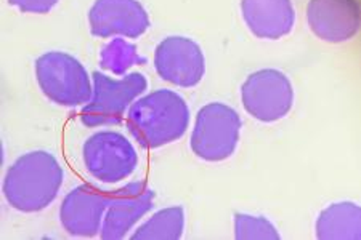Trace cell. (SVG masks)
<instances>
[{
  "label": "cell",
  "mask_w": 361,
  "mask_h": 240,
  "mask_svg": "<svg viewBox=\"0 0 361 240\" xmlns=\"http://www.w3.org/2000/svg\"><path fill=\"white\" fill-rule=\"evenodd\" d=\"M63 183V168L54 156L34 151L21 156L8 168L4 196L15 210L40 212L55 201Z\"/></svg>",
  "instance_id": "1"
},
{
  "label": "cell",
  "mask_w": 361,
  "mask_h": 240,
  "mask_svg": "<svg viewBox=\"0 0 361 240\" xmlns=\"http://www.w3.org/2000/svg\"><path fill=\"white\" fill-rule=\"evenodd\" d=\"M190 124L185 99L171 90H158L138 99L127 113V128L145 149H156L182 138Z\"/></svg>",
  "instance_id": "2"
},
{
  "label": "cell",
  "mask_w": 361,
  "mask_h": 240,
  "mask_svg": "<svg viewBox=\"0 0 361 240\" xmlns=\"http://www.w3.org/2000/svg\"><path fill=\"white\" fill-rule=\"evenodd\" d=\"M36 77L44 95L60 106L75 108L90 101L89 74L71 55L63 51L42 55L36 61Z\"/></svg>",
  "instance_id": "3"
},
{
  "label": "cell",
  "mask_w": 361,
  "mask_h": 240,
  "mask_svg": "<svg viewBox=\"0 0 361 240\" xmlns=\"http://www.w3.org/2000/svg\"><path fill=\"white\" fill-rule=\"evenodd\" d=\"M147 79L140 72L127 74L119 80L95 72L92 98L80 113V120L87 127L121 124L130 103L147 90Z\"/></svg>",
  "instance_id": "4"
},
{
  "label": "cell",
  "mask_w": 361,
  "mask_h": 240,
  "mask_svg": "<svg viewBox=\"0 0 361 240\" xmlns=\"http://www.w3.org/2000/svg\"><path fill=\"white\" fill-rule=\"evenodd\" d=\"M241 119L235 109L220 103L204 106L196 117L191 149L202 160L228 159L240 141Z\"/></svg>",
  "instance_id": "5"
},
{
  "label": "cell",
  "mask_w": 361,
  "mask_h": 240,
  "mask_svg": "<svg viewBox=\"0 0 361 240\" xmlns=\"http://www.w3.org/2000/svg\"><path fill=\"white\" fill-rule=\"evenodd\" d=\"M82 154L87 172L103 183H118L129 178L138 163L135 148L116 132L92 134L84 144Z\"/></svg>",
  "instance_id": "6"
},
{
  "label": "cell",
  "mask_w": 361,
  "mask_h": 240,
  "mask_svg": "<svg viewBox=\"0 0 361 240\" xmlns=\"http://www.w3.org/2000/svg\"><path fill=\"white\" fill-rule=\"evenodd\" d=\"M244 109L262 122L283 119L294 101V90L289 79L276 69H262L249 75L241 89Z\"/></svg>",
  "instance_id": "7"
},
{
  "label": "cell",
  "mask_w": 361,
  "mask_h": 240,
  "mask_svg": "<svg viewBox=\"0 0 361 240\" xmlns=\"http://www.w3.org/2000/svg\"><path fill=\"white\" fill-rule=\"evenodd\" d=\"M89 25L97 37L137 39L147 32L149 18L138 0H97L90 8Z\"/></svg>",
  "instance_id": "8"
},
{
  "label": "cell",
  "mask_w": 361,
  "mask_h": 240,
  "mask_svg": "<svg viewBox=\"0 0 361 240\" xmlns=\"http://www.w3.org/2000/svg\"><path fill=\"white\" fill-rule=\"evenodd\" d=\"M154 68L166 82L188 89L201 82L206 71V61L200 45L193 40L169 37L156 49Z\"/></svg>",
  "instance_id": "9"
},
{
  "label": "cell",
  "mask_w": 361,
  "mask_h": 240,
  "mask_svg": "<svg viewBox=\"0 0 361 240\" xmlns=\"http://www.w3.org/2000/svg\"><path fill=\"white\" fill-rule=\"evenodd\" d=\"M154 192L142 181L109 192L108 208L102 225V239H124L135 222L153 208Z\"/></svg>",
  "instance_id": "10"
},
{
  "label": "cell",
  "mask_w": 361,
  "mask_h": 240,
  "mask_svg": "<svg viewBox=\"0 0 361 240\" xmlns=\"http://www.w3.org/2000/svg\"><path fill=\"white\" fill-rule=\"evenodd\" d=\"M109 192L92 184H80L65 197L60 208L61 225L71 236L93 237L103 225Z\"/></svg>",
  "instance_id": "11"
},
{
  "label": "cell",
  "mask_w": 361,
  "mask_h": 240,
  "mask_svg": "<svg viewBox=\"0 0 361 240\" xmlns=\"http://www.w3.org/2000/svg\"><path fill=\"white\" fill-rule=\"evenodd\" d=\"M307 20L315 36L326 42H345L360 29L358 0H310Z\"/></svg>",
  "instance_id": "12"
},
{
  "label": "cell",
  "mask_w": 361,
  "mask_h": 240,
  "mask_svg": "<svg viewBox=\"0 0 361 240\" xmlns=\"http://www.w3.org/2000/svg\"><path fill=\"white\" fill-rule=\"evenodd\" d=\"M243 18L254 36L276 40L294 26L295 13L290 0H243Z\"/></svg>",
  "instance_id": "13"
},
{
  "label": "cell",
  "mask_w": 361,
  "mask_h": 240,
  "mask_svg": "<svg viewBox=\"0 0 361 240\" xmlns=\"http://www.w3.org/2000/svg\"><path fill=\"white\" fill-rule=\"evenodd\" d=\"M317 236L322 240H358L361 237V210L352 202L334 203L319 215Z\"/></svg>",
  "instance_id": "14"
},
{
  "label": "cell",
  "mask_w": 361,
  "mask_h": 240,
  "mask_svg": "<svg viewBox=\"0 0 361 240\" xmlns=\"http://www.w3.org/2000/svg\"><path fill=\"white\" fill-rule=\"evenodd\" d=\"M185 227V213L182 207L164 208L140 226L132 239L145 240H177L182 237Z\"/></svg>",
  "instance_id": "15"
},
{
  "label": "cell",
  "mask_w": 361,
  "mask_h": 240,
  "mask_svg": "<svg viewBox=\"0 0 361 240\" xmlns=\"http://www.w3.org/2000/svg\"><path fill=\"white\" fill-rule=\"evenodd\" d=\"M145 58L138 55L137 46L124 39H113L100 55V64L103 69H108L116 75H126L132 66L143 64Z\"/></svg>",
  "instance_id": "16"
},
{
  "label": "cell",
  "mask_w": 361,
  "mask_h": 240,
  "mask_svg": "<svg viewBox=\"0 0 361 240\" xmlns=\"http://www.w3.org/2000/svg\"><path fill=\"white\" fill-rule=\"evenodd\" d=\"M235 236L241 240H276L279 234L269 220L262 216H250L244 213H236L235 216Z\"/></svg>",
  "instance_id": "17"
},
{
  "label": "cell",
  "mask_w": 361,
  "mask_h": 240,
  "mask_svg": "<svg viewBox=\"0 0 361 240\" xmlns=\"http://www.w3.org/2000/svg\"><path fill=\"white\" fill-rule=\"evenodd\" d=\"M58 0H10L11 5L23 13H47L55 7Z\"/></svg>",
  "instance_id": "18"
}]
</instances>
